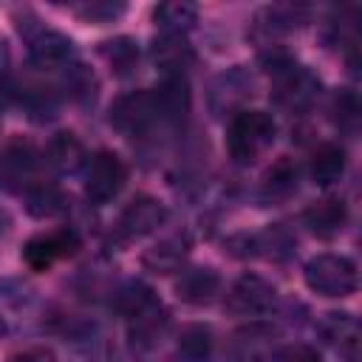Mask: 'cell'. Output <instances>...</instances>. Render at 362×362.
Returning <instances> with one entry per match:
<instances>
[{
    "label": "cell",
    "instance_id": "obj_1",
    "mask_svg": "<svg viewBox=\"0 0 362 362\" xmlns=\"http://www.w3.org/2000/svg\"><path fill=\"white\" fill-rule=\"evenodd\" d=\"M266 71L272 74V99L288 110V113H303L308 110L317 96H320V76L308 71L305 65L294 62L283 48L269 45V51L260 54Z\"/></svg>",
    "mask_w": 362,
    "mask_h": 362
},
{
    "label": "cell",
    "instance_id": "obj_2",
    "mask_svg": "<svg viewBox=\"0 0 362 362\" xmlns=\"http://www.w3.org/2000/svg\"><path fill=\"white\" fill-rule=\"evenodd\" d=\"M277 124L266 110H240L229 119L226 150L238 164H255L274 141Z\"/></svg>",
    "mask_w": 362,
    "mask_h": 362
},
{
    "label": "cell",
    "instance_id": "obj_3",
    "mask_svg": "<svg viewBox=\"0 0 362 362\" xmlns=\"http://www.w3.org/2000/svg\"><path fill=\"white\" fill-rule=\"evenodd\" d=\"M356 263L345 255H317L305 263V286L322 297H348L356 291Z\"/></svg>",
    "mask_w": 362,
    "mask_h": 362
},
{
    "label": "cell",
    "instance_id": "obj_4",
    "mask_svg": "<svg viewBox=\"0 0 362 362\" xmlns=\"http://www.w3.org/2000/svg\"><path fill=\"white\" fill-rule=\"evenodd\" d=\"M17 20H20L17 28H20V34L25 37L28 54H31V59H34L37 65L54 68V65H68V62H71V57H74V42H71L62 31L42 25L34 14H23V17H17Z\"/></svg>",
    "mask_w": 362,
    "mask_h": 362
},
{
    "label": "cell",
    "instance_id": "obj_5",
    "mask_svg": "<svg viewBox=\"0 0 362 362\" xmlns=\"http://www.w3.org/2000/svg\"><path fill=\"white\" fill-rule=\"evenodd\" d=\"M127 181L124 161L113 150H99L93 158H88L85 167V195L93 204H107L113 201Z\"/></svg>",
    "mask_w": 362,
    "mask_h": 362
},
{
    "label": "cell",
    "instance_id": "obj_6",
    "mask_svg": "<svg viewBox=\"0 0 362 362\" xmlns=\"http://www.w3.org/2000/svg\"><path fill=\"white\" fill-rule=\"evenodd\" d=\"M308 20V8L305 6H294V3H274V6H263L249 28V37L257 45H274L283 34L300 28Z\"/></svg>",
    "mask_w": 362,
    "mask_h": 362
},
{
    "label": "cell",
    "instance_id": "obj_7",
    "mask_svg": "<svg viewBox=\"0 0 362 362\" xmlns=\"http://www.w3.org/2000/svg\"><path fill=\"white\" fill-rule=\"evenodd\" d=\"M277 291L260 274H240L226 291V308L240 317H263L274 308Z\"/></svg>",
    "mask_w": 362,
    "mask_h": 362
},
{
    "label": "cell",
    "instance_id": "obj_8",
    "mask_svg": "<svg viewBox=\"0 0 362 362\" xmlns=\"http://www.w3.org/2000/svg\"><path fill=\"white\" fill-rule=\"evenodd\" d=\"M34 170L37 147L28 139L14 136L0 153V187L6 192H25V187L34 181Z\"/></svg>",
    "mask_w": 362,
    "mask_h": 362
},
{
    "label": "cell",
    "instance_id": "obj_9",
    "mask_svg": "<svg viewBox=\"0 0 362 362\" xmlns=\"http://www.w3.org/2000/svg\"><path fill=\"white\" fill-rule=\"evenodd\" d=\"M277 354V331L272 325H243L226 342L229 362H272Z\"/></svg>",
    "mask_w": 362,
    "mask_h": 362
},
{
    "label": "cell",
    "instance_id": "obj_10",
    "mask_svg": "<svg viewBox=\"0 0 362 362\" xmlns=\"http://www.w3.org/2000/svg\"><path fill=\"white\" fill-rule=\"evenodd\" d=\"M76 249H79V235L71 226H62V229H54L48 235L28 238L25 246H23V260H25L28 269L45 272L48 266H54V260L68 257Z\"/></svg>",
    "mask_w": 362,
    "mask_h": 362
},
{
    "label": "cell",
    "instance_id": "obj_11",
    "mask_svg": "<svg viewBox=\"0 0 362 362\" xmlns=\"http://www.w3.org/2000/svg\"><path fill=\"white\" fill-rule=\"evenodd\" d=\"M153 122L158 119H156V105L150 90H130L110 105V124L122 133H130V136L141 133Z\"/></svg>",
    "mask_w": 362,
    "mask_h": 362
},
{
    "label": "cell",
    "instance_id": "obj_12",
    "mask_svg": "<svg viewBox=\"0 0 362 362\" xmlns=\"http://www.w3.org/2000/svg\"><path fill=\"white\" fill-rule=\"evenodd\" d=\"M252 96V76L235 65L229 68L226 74H221L215 82H212V90H209V107L215 116H226V113H240L243 110V102Z\"/></svg>",
    "mask_w": 362,
    "mask_h": 362
},
{
    "label": "cell",
    "instance_id": "obj_13",
    "mask_svg": "<svg viewBox=\"0 0 362 362\" xmlns=\"http://www.w3.org/2000/svg\"><path fill=\"white\" fill-rule=\"evenodd\" d=\"M167 218V209L153 195H136L119 215V232L124 238H144L156 232Z\"/></svg>",
    "mask_w": 362,
    "mask_h": 362
},
{
    "label": "cell",
    "instance_id": "obj_14",
    "mask_svg": "<svg viewBox=\"0 0 362 362\" xmlns=\"http://www.w3.org/2000/svg\"><path fill=\"white\" fill-rule=\"evenodd\" d=\"M167 325H170V314L158 300L144 305L139 314L130 317V345H133V351L147 354V351L158 348L161 337L167 334Z\"/></svg>",
    "mask_w": 362,
    "mask_h": 362
},
{
    "label": "cell",
    "instance_id": "obj_15",
    "mask_svg": "<svg viewBox=\"0 0 362 362\" xmlns=\"http://www.w3.org/2000/svg\"><path fill=\"white\" fill-rule=\"evenodd\" d=\"M150 93H153V105H156V119L158 122L178 124L181 119H187L192 96H189V85H187L184 76H167L156 88H150Z\"/></svg>",
    "mask_w": 362,
    "mask_h": 362
},
{
    "label": "cell",
    "instance_id": "obj_16",
    "mask_svg": "<svg viewBox=\"0 0 362 362\" xmlns=\"http://www.w3.org/2000/svg\"><path fill=\"white\" fill-rule=\"evenodd\" d=\"M297 184H300V167L294 158L288 156H280L266 173H263V181H260V198L266 204H283L288 201L294 192H297Z\"/></svg>",
    "mask_w": 362,
    "mask_h": 362
},
{
    "label": "cell",
    "instance_id": "obj_17",
    "mask_svg": "<svg viewBox=\"0 0 362 362\" xmlns=\"http://www.w3.org/2000/svg\"><path fill=\"white\" fill-rule=\"evenodd\" d=\"M218 291H221V274L212 266L184 269L175 283V294L189 305H206L215 300Z\"/></svg>",
    "mask_w": 362,
    "mask_h": 362
},
{
    "label": "cell",
    "instance_id": "obj_18",
    "mask_svg": "<svg viewBox=\"0 0 362 362\" xmlns=\"http://www.w3.org/2000/svg\"><path fill=\"white\" fill-rule=\"evenodd\" d=\"M303 221L305 226L317 235V238H337L345 223H348V206L342 198H322V201H314L305 212H303Z\"/></svg>",
    "mask_w": 362,
    "mask_h": 362
},
{
    "label": "cell",
    "instance_id": "obj_19",
    "mask_svg": "<svg viewBox=\"0 0 362 362\" xmlns=\"http://www.w3.org/2000/svg\"><path fill=\"white\" fill-rule=\"evenodd\" d=\"M187 255H189L187 235H167L141 255V263L156 274H173L187 263Z\"/></svg>",
    "mask_w": 362,
    "mask_h": 362
},
{
    "label": "cell",
    "instance_id": "obj_20",
    "mask_svg": "<svg viewBox=\"0 0 362 362\" xmlns=\"http://www.w3.org/2000/svg\"><path fill=\"white\" fill-rule=\"evenodd\" d=\"M150 57L170 76H181V71L192 62V45L181 34H161V37L153 40Z\"/></svg>",
    "mask_w": 362,
    "mask_h": 362
},
{
    "label": "cell",
    "instance_id": "obj_21",
    "mask_svg": "<svg viewBox=\"0 0 362 362\" xmlns=\"http://www.w3.org/2000/svg\"><path fill=\"white\" fill-rule=\"evenodd\" d=\"M23 201H25V209L31 218H57L68 206L65 192L54 181H31L23 192Z\"/></svg>",
    "mask_w": 362,
    "mask_h": 362
},
{
    "label": "cell",
    "instance_id": "obj_22",
    "mask_svg": "<svg viewBox=\"0 0 362 362\" xmlns=\"http://www.w3.org/2000/svg\"><path fill=\"white\" fill-rule=\"evenodd\" d=\"M153 20H156V25H161L164 34H181L184 37L198 23V6L195 3H184V0L158 3L153 8Z\"/></svg>",
    "mask_w": 362,
    "mask_h": 362
},
{
    "label": "cell",
    "instance_id": "obj_23",
    "mask_svg": "<svg viewBox=\"0 0 362 362\" xmlns=\"http://www.w3.org/2000/svg\"><path fill=\"white\" fill-rule=\"evenodd\" d=\"M45 158L57 173H76L85 164V150H82V141L74 133H57L48 141Z\"/></svg>",
    "mask_w": 362,
    "mask_h": 362
},
{
    "label": "cell",
    "instance_id": "obj_24",
    "mask_svg": "<svg viewBox=\"0 0 362 362\" xmlns=\"http://www.w3.org/2000/svg\"><path fill=\"white\" fill-rule=\"evenodd\" d=\"M102 59L116 76H130L139 68V42L133 37H113L99 45Z\"/></svg>",
    "mask_w": 362,
    "mask_h": 362
},
{
    "label": "cell",
    "instance_id": "obj_25",
    "mask_svg": "<svg viewBox=\"0 0 362 362\" xmlns=\"http://www.w3.org/2000/svg\"><path fill=\"white\" fill-rule=\"evenodd\" d=\"M345 164H348V158H345V150H342L339 144H322L320 150H314L308 170H311L314 184L331 187V184H337V181L342 178Z\"/></svg>",
    "mask_w": 362,
    "mask_h": 362
},
{
    "label": "cell",
    "instance_id": "obj_26",
    "mask_svg": "<svg viewBox=\"0 0 362 362\" xmlns=\"http://www.w3.org/2000/svg\"><path fill=\"white\" fill-rule=\"evenodd\" d=\"M294 243L297 240L286 226L272 223L260 235H252V255H263L269 260H286L294 252Z\"/></svg>",
    "mask_w": 362,
    "mask_h": 362
},
{
    "label": "cell",
    "instance_id": "obj_27",
    "mask_svg": "<svg viewBox=\"0 0 362 362\" xmlns=\"http://www.w3.org/2000/svg\"><path fill=\"white\" fill-rule=\"evenodd\" d=\"M320 334L328 345L334 348H342V351H354L356 342H359V325L351 314H339V311H331L325 314V320L320 322Z\"/></svg>",
    "mask_w": 362,
    "mask_h": 362
},
{
    "label": "cell",
    "instance_id": "obj_28",
    "mask_svg": "<svg viewBox=\"0 0 362 362\" xmlns=\"http://www.w3.org/2000/svg\"><path fill=\"white\" fill-rule=\"evenodd\" d=\"M212 354V331L209 325H187L178 334V359L181 362H206Z\"/></svg>",
    "mask_w": 362,
    "mask_h": 362
},
{
    "label": "cell",
    "instance_id": "obj_29",
    "mask_svg": "<svg viewBox=\"0 0 362 362\" xmlns=\"http://www.w3.org/2000/svg\"><path fill=\"white\" fill-rule=\"evenodd\" d=\"M331 119L342 133H356L359 127V99L354 90H339L331 102Z\"/></svg>",
    "mask_w": 362,
    "mask_h": 362
},
{
    "label": "cell",
    "instance_id": "obj_30",
    "mask_svg": "<svg viewBox=\"0 0 362 362\" xmlns=\"http://www.w3.org/2000/svg\"><path fill=\"white\" fill-rule=\"evenodd\" d=\"M156 300V294H153V288H147L144 283H139V280H130V283H124L119 291H116V308L130 320L133 314H139L144 305H150Z\"/></svg>",
    "mask_w": 362,
    "mask_h": 362
},
{
    "label": "cell",
    "instance_id": "obj_31",
    "mask_svg": "<svg viewBox=\"0 0 362 362\" xmlns=\"http://www.w3.org/2000/svg\"><path fill=\"white\" fill-rule=\"evenodd\" d=\"M124 3H110V0H90V3H79V6H71V11L85 20V23H96V25H105V23H113L124 14Z\"/></svg>",
    "mask_w": 362,
    "mask_h": 362
},
{
    "label": "cell",
    "instance_id": "obj_32",
    "mask_svg": "<svg viewBox=\"0 0 362 362\" xmlns=\"http://www.w3.org/2000/svg\"><path fill=\"white\" fill-rule=\"evenodd\" d=\"M277 362H322V359H320L317 348H311V345H303V342H297V345H288L286 351H280Z\"/></svg>",
    "mask_w": 362,
    "mask_h": 362
},
{
    "label": "cell",
    "instance_id": "obj_33",
    "mask_svg": "<svg viewBox=\"0 0 362 362\" xmlns=\"http://www.w3.org/2000/svg\"><path fill=\"white\" fill-rule=\"evenodd\" d=\"M6 68H8V45H6V40L0 37V76L6 74Z\"/></svg>",
    "mask_w": 362,
    "mask_h": 362
},
{
    "label": "cell",
    "instance_id": "obj_34",
    "mask_svg": "<svg viewBox=\"0 0 362 362\" xmlns=\"http://www.w3.org/2000/svg\"><path fill=\"white\" fill-rule=\"evenodd\" d=\"M14 362H37V359H34V356H17Z\"/></svg>",
    "mask_w": 362,
    "mask_h": 362
}]
</instances>
